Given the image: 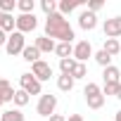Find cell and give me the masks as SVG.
I'll return each instance as SVG.
<instances>
[{"label":"cell","mask_w":121,"mask_h":121,"mask_svg":"<svg viewBox=\"0 0 121 121\" xmlns=\"http://www.w3.org/2000/svg\"><path fill=\"white\" fill-rule=\"evenodd\" d=\"M107 55H112V57H116L119 52H121V43L116 40V38H107L104 40V48H102Z\"/></svg>","instance_id":"17"},{"label":"cell","mask_w":121,"mask_h":121,"mask_svg":"<svg viewBox=\"0 0 121 121\" xmlns=\"http://www.w3.org/2000/svg\"><path fill=\"white\" fill-rule=\"evenodd\" d=\"M102 29H104V36H107V38H119V36H121V17L104 19Z\"/></svg>","instance_id":"9"},{"label":"cell","mask_w":121,"mask_h":121,"mask_svg":"<svg viewBox=\"0 0 121 121\" xmlns=\"http://www.w3.org/2000/svg\"><path fill=\"white\" fill-rule=\"evenodd\" d=\"M102 78H104V83H121V71H119V67H107L104 71H102Z\"/></svg>","instance_id":"14"},{"label":"cell","mask_w":121,"mask_h":121,"mask_svg":"<svg viewBox=\"0 0 121 121\" xmlns=\"http://www.w3.org/2000/svg\"><path fill=\"white\" fill-rule=\"evenodd\" d=\"M78 26H81L83 31H93V29L97 26V17H95V12L83 10V12L78 14Z\"/></svg>","instance_id":"10"},{"label":"cell","mask_w":121,"mask_h":121,"mask_svg":"<svg viewBox=\"0 0 121 121\" xmlns=\"http://www.w3.org/2000/svg\"><path fill=\"white\" fill-rule=\"evenodd\" d=\"M31 74L43 83V81H50V76H52V67H50L48 62H43V59H38L36 64H31Z\"/></svg>","instance_id":"8"},{"label":"cell","mask_w":121,"mask_h":121,"mask_svg":"<svg viewBox=\"0 0 121 121\" xmlns=\"http://www.w3.org/2000/svg\"><path fill=\"white\" fill-rule=\"evenodd\" d=\"M119 86H121V83H104V86H102V93H104V95H114V97H116Z\"/></svg>","instance_id":"27"},{"label":"cell","mask_w":121,"mask_h":121,"mask_svg":"<svg viewBox=\"0 0 121 121\" xmlns=\"http://www.w3.org/2000/svg\"><path fill=\"white\" fill-rule=\"evenodd\" d=\"M88 57H93V45H90L88 40H78V43L74 45V59L81 62V64H86Z\"/></svg>","instance_id":"7"},{"label":"cell","mask_w":121,"mask_h":121,"mask_svg":"<svg viewBox=\"0 0 121 121\" xmlns=\"http://www.w3.org/2000/svg\"><path fill=\"white\" fill-rule=\"evenodd\" d=\"M67 121H83V116H81V114H71Z\"/></svg>","instance_id":"31"},{"label":"cell","mask_w":121,"mask_h":121,"mask_svg":"<svg viewBox=\"0 0 121 121\" xmlns=\"http://www.w3.org/2000/svg\"><path fill=\"white\" fill-rule=\"evenodd\" d=\"M102 5H104L102 0H93V3H88V10H90V12H100V10H102Z\"/></svg>","instance_id":"28"},{"label":"cell","mask_w":121,"mask_h":121,"mask_svg":"<svg viewBox=\"0 0 121 121\" xmlns=\"http://www.w3.org/2000/svg\"><path fill=\"white\" fill-rule=\"evenodd\" d=\"M93 57H95V62H97V64H100L102 69H107V67H112V55H107L104 50H97V52H95Z\"/></svg>","instance_id":"20"},{"label":"cell","mask_w":121,"mask_h":121,"mask_svg":"<svg viewBox=\"0 0 121 121\" xmlns=\"http://www.w3.org/2000/svg\"><path fill=\"white\" fill-rule=\"evenodd\" d=\"M24 48H26V38H24V33H19V31L10 33V38H7V45H5L7 55H10V57H14V55H22V52H24Z\"/></svg>","instance_id":"3"},{"label":"cell","mask_w":121,"mask_h":121,"mask_svg":"<svg viewBox=\"0 0 121 121\" xmlns=\"http://www.w3.org/2000/svg\"><path fill=\"white\" fill-rule=\"evenodd\" d=\"M76 64H78V62H76L74 57L59 59V71H62V74H69V76H71V71H74V67H76Z\"/></svg>","instance_id":"21"},{"label":"cell","mask_w":121,"mask_h":121,"mask_svg":"<svg viewBox=\"0 0 121 121\" xmlns=\"http://www.w3.org/2000/svg\"><path fill=\"white\" fill-rule=\"evenodd\" d=\"M116 100H121V86H119V93H116Z\"/></svg>","instance_id":"34"},{"label":"cell","mask_w":121,"mask_h":121,"mask_svg":"<svg viewBox=\"0 0 121 121\" xmlns=\"http://www.w3.org/2000/svg\"><path fill=\"white\" fill-rule=\"evenodd\" d=\"M14 93H17V90L10 86V81L0 78V107L7 104V102H14Z\"/></svg>","instance_id":"11"},{"label":"cell","mask_w":121,"mask_h":121,"mask_svg":"<svg viewBox=\"0 0 121 121\" xmlns=\"http://www.w3.org/2000/svg\"><path fill=\"white\" fill-rule=\"evenodd\" d=\"M14 10H17V3H14V0H0V12L12 14Z\"/></svg>","instance_id":"26"},{"label":"cell","mask_w":121,"mask_h":121,"mask_svg":"<svg viewBox=\"0 0 121 121\" xmlns=\"http://www.w3.org/2000/svg\"><path fill=\"white\" fill-rule=\"evenodd\" d=\"M0 121H26V119H24L22 109H7V112H3V119Z\"/></svg>","instance_id":"22"},{"label":"cell","mask_w":121,"mask_h":121,"mask_svg":"<svg viewBox=\"0 0 121 121\" xmlns=\"http://www.w3.org/2000/svg\"><path fill=\"white\" fill-rule=\"evenodd\" d=\"M40 10L45 12V17H50V14L57 12V3L55 0H40Z\"/></svg>","instance_id":"24"},{"label":"cell","mask_w":121,"mask_h":121,"mask_svg":"<svg viewBox=\"0 0 121 121\" xmlns=\"http://www.w3.org/2000/svg\"><path fill=\"white\" fill-rule=\"evenodd\" d=\"M114 121H121V109H119V112L114 114Z\"/></svg>","instance_id":"32"},{"label":"cell","mask_w":121,"mask_h":121,"mask_svg":"<svg viewBox=\"0 0 121 121\" xmlns=\"http://www.w3.org/2000/svg\"><path fill=\"white\" fill-rule=\"evenodd\" d=\"M55 109H57V95H40V100H38V104H36V112H38L40 116L50 119V116L55 114Z\"/></svg>","instance_id":"4"},{"label":"cell","mask_w":121,"mask_h":121,"mask_svg":"<svg viewBox=\"0 0 121 121\" xmlns=\"http://www.w3.org/2000/svg\"><path fill=\"white\" fill-rule=\"evenodd\" d=\"M55 55H57L59 59L74 57V45H71V43H57V48H55Z\"/></svg>","instance_id":"15"},{"label":"cell","mask_w":121,"mask_h":121,"mask_svg":"<svg viewBox=\"0 0 121 121\" xmlns=\"http://www.w3.org/2000/svg\"><path fill=\"white\" fill-rule=\"evenodd\" d=\"M57 88H59V90H64V93H69V90L74 88V78H71L69 74H62V76H57Z\"/></svg>","instance_id":"18"},{"label":"cell","mask_w":121,"mask_h":121,"mask_svg":"<svg viewBox=\"0 0 121 121\" xmlns=\"http://www.w3.org/2000/svg\"><path fill=\"white\" fill-rule=\"evenodd\" d=\"M86 76H88V67H86V64H81V62H78V64H76V67H74V71H71V78H74V81H76V78H86Z\"/></svg>","instance_id":"25"},{"label":"cell","mask_w":121,"mask_h":121,"mask_svg":"<svg viewBox=\"0 0 121 121\" xmlns=\"http://www.w3.org/2000/svg\"><path fill=\"white\" fill-rule=\"evenodd\" d=\"M48 121H67V119H64V116H62V114H52V116H50V119H48Z\"/></svg>","instance_id":"30"},{"label":"cell","mask_w":121,"mask_h":121,"mask_svg":"<svg viewBox=\"0 0 121 121\" xmlns=\"http://www.w3.org/2000/svg\"><path fill=\"white\" fill-rule=\"evenodd\" d=\"M22 57L26 59V62H31V64H36L38 59H40V50H38L36 45H26V48H24V52H22Z\"/></svg>","instance_id":"16"},{"label":"cell","mask_w":121,"mask_h":121,"mask_svg":"<svg viewBox=\"0 0 121 121\" xmlns=\"http://www.w3.org/2000/svg\"><path fill=\"white\" fill-rule=\"evenodd\" d=\"M36 26H38V19H36V14H19L17 17V31L19 33H31V31H36Z\"/></svg>","instance_id":"6"},{"label":"cell","mask_w":121,"mask_h":121,"mask_svg":"<svg viewBox=\"0 0 121 121\" xmlns=\"http://www.w3.org/2000/svg\"><path fill=\"white\" fill-rule=\"evenodd\" d=\"M3 22H5V12H0V29H3Z\"/></svg>","instance_id":"33"},{"label":"cell","mask_w":121,"mask_h":121,"mask_svg":"<svg viewBox=\"0 0 121 121\" xmlns=\"http://www.w3.org/2000/svg\"><path fill=\"white\" fill-rule=\"evenodd\" d=\"M33 45H36L40 52H55V48H57V43H55L52 38H48V36H38Z\"/></svg>","instance_id":"12"},{"label":"cell","mask_w":121,"mask_h":121,"mask_svg":"<svg viewBox=\"0 0 121 121\" xmlns=\"http://www.w3.org/2000/svg\"><path fill=\"white\" fill-rule=\"evenodd\" d=\"M29 100H31V95H29L26 90H22V88H19V90L14 93V107H17V109L26 107V104H29Z\"/></svg>","instance_id":"19"},{"label":"cell","mask_w":121,"mask_h":121,"mask_svg":"<svg viewBox=\"0 0 121 121\" xmlns=\"http://www.w3.org/2000/svg\"><path fill=\"white\" fill-rule=\"evenodd\" d=\"M0 119H3V112H0Z\"/></svg>","instance_id":"35"},{"label":"cell","mask_w":121,"mask_h":121,"mask_svg":"<svg viewBox=\"0 0 121 121\" xmlns=\"http://www.w3.org/2000/svg\"><path fill=\"white\" fill-rule=\"evenodd\" d=\"M19 83H22V90H26L29 95H40V90H43V83L33 74H22L19 76Z\"/></svg>","instance_id":"5"},{"label":"cell","mask_w":121,"mask_h":121,"mask_svg":"<svg viewBox=\"0 0 121 121\" xmlns=\"http://www.w3.org/2000/svg\"><path fill=\"white\" fill-rule=\"evenodd\" d=\"M45 36L52 38V40H59V43H71V40L76 38L71 24H69L62 14H59V12L45 17Z\"/></svg>","instance_id":"1"},{"label":"cell","mask_w":121,"mask_h":121,"mask_svg":"<svg viewBox=\"0 0 121 121\" xmlns=\"http://www.w3.org/2000/svg\"><path fill=\"white\" fill-rule=\"evenodd\" d=\"M17 7H19V12H22V14H33L36 3H33V0H19V3H17Z\"/></svg>","instance_id":"23"},{"label":"cell","mask_w":121,"mask_h":121,"mask_svg":"<svg viewBox=\"0 0 121 121\" xmlns=\"http://www.w3.org/2000/svg\"><path fill=\"white\" fill-rule=\"evenodd\" d=\"M83 95H86V104L90 109H102L104 107V93L97 83H88L83 88Z\"/></svg>","instance_id":"2"},{"label":"cell","mask_w":121,"mask_h":121,"mask_svg":"<svg viewBox=\"0 0 121 121\" xmlns=\"http://www.w3.org/2000/svg\"><path fill=\"white\" fill-rule=\"evenodd\" d=\"M81 5H83L81 0H62V3L57 5V12L64 17V14H71V12H74L76 7H81Z\"/></svg>","instance_id":"13"},{"label":"cell","mask_w":121,"mask_h":121,"mask_svg":"<svg viewBox=\"0 0 121 121\" xmlns=\"http://www.w3.org/2000/svg\"><path fill=\"white\" fill-rule=\"evenodd\" d=\"M7 38H10V36H7L3 29H0V48H5V45H7Z\"/></svg>","instance_id":"29"}]
</instances>
